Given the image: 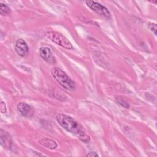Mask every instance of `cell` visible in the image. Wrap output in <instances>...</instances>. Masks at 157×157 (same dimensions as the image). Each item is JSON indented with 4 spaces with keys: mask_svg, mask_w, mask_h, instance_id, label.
<instances>
[{
    "mask_svg": "<svg viewBox=\"0 0 157 157\" xmlns=\"http://www.w3.org/2000/svg\"><path fill=\"white\" fill-rule=\"evenodd\" d=\"M39 142L43 147L51 150L55 149L58 146L56 142L54 140L49 138H42L40 140H39Z\"/></svg>",
    "mask_w": 157,
    "mask_h": 157,
    "instance_id": "obj_9",
    "label": "cell"
},
{
    "mask_svg": "<svg viewBox=\"0 0 157 157\" xmlns=\"http://www.w3.org/2000/svg\"><path fill=\"white\" fill-rule=\"evenodd\" d=\"M56 120L62 128L67 132L77 136L82 142L85 143L90 142V137L83 126L71 117L59 113L56 116Z\"/></svg>",
    "mask_w": 157,
    "mask_h": 157,
    "instance_id": "obj_1",
    "label": "cell"
},
{
    "mask_svg": "<svg viewBox=\"0 0 157 157\" xmlns=\"http://www.w3.org/2000/svg\"><path fill=\"white\" fill-rule=\"evenodd\" d=\"M51 74L57 82L64 89L69 91L75 90V83L61 69L57 67H53L51 69Z\"/></svg>",
    "mask_w": 157,
    "mask_h": 157,
    "instance_id": "obj_2",
    "label": "cell"
},
{
    "mask_svg": "<svg viewBox=\"0 0 157 157\" xmlns=\"http://www.w3.org/2000/svg\"><path fill=\"white\" fill-rule=\"evenodd\" d=\"M0 142L4 148L10 149L12 145V140L10 135L5 130H0Z\"/></svg>",
    "mask_w": 157,
    "mask_h": 157,
    "instance_id": "obj_8",
    "label": "cell"
},
{
    "mask_svg": "<svg viewBox=\"0 0 157 157\" xmlns=\"http://www.w3.org/2000/svg\"><path fill=\"white\" fill-rule=\"evenodd\" d=\"M46 36L53 42L68 50L73 49V46L71 42L61 33L57 31H48Z\"/></svg>",
    "mask_w": 157,
    "mask_h": 157,
    "instance_id": "obj_3",
    "label": "cell"
},
{
    "mask_svg": "<svg viewBox=\"0 0 157 157\" xmlns=\"http://www.w3.org/2000/svg\"><path fill=\"white\" fill-rule=\"evenodd\" d=\"M17 109L21 115L28 118L33 117L34 113L33 107L25 102H19L17 104Z\"/></svg>",
    "mask_w": 157,
    "mask_h": 157,
    "instance_id": "obj_7",
    "label": "cell"
},
{
    "mask_svg": "<svg viewBox=\"0 0 157 157\" xmlns=\"http://www.w3.org/2000/svg\"><path fill=\"white\" fill-rule=\"evenodd\" d=\"M115 100L118 104L121 105V106L125 107V108H129V104L128 102L122 97L121 96H117L115 97Z\"/></svg>",
    "mask_w": 157,
    "mask_h": 157,
    "instance_id": "obj_11",
    "label": "cell"
},
{
    "mask_svg": "<svg viewBox=\"0 0 157 157\" xmlns=\"http://www.w3.org/2000/svg\"><path fill=\"white\" fill-rule=\"evenodd\" d=\"M86 156H90V157H94V156H99L94 151H90L88 153L86 154Z\"/></svg>",
    "mask_w": 157,
    "mask_h": 157,
    "instance_id": "obj_14",
    "label": "cell"
},
{
    "mask_svg": "<svg viewBox=\"0 0 157 157\" xmlns=\"http://www.w3.org/2000/svg\"><path fill=\"white\" fill-rule=\"evenodd\" d=\"M86 4L88 7H90L94 12L98 14L103 16L107 18H110L111 17V14L110 11L104 6L93 1H86Z\"/></svg>",
    "mask_w": 157,
    "mask_h": 157,
    "instance_id": "obj_4",
    "label": "cell"
},
{
    "mask_svg": "<svg viewBox=\"0 0 157 157\" xmlns=\"http://www.w3.org/2000/svg\"><path fill=\"white\" fill-rule=\"evenodd\" d=\"M15 50L21 57H25L29 52V48L26 42L22 39H18L16 41Z\"/></svg>",
    "mask_w": 157,
    "mask_h": 157,
    "instance_id": "obj_5",
    "label": "cell"
},
{
    "mask_svg": "<svg viewBox=\"0 0 157 157\" xmlns=\"http://www.w3.org/2000/svg\"><path fill=\"white\" fill-rule=\"evenodd\" d=\"M1 112L2 113H4L7 112V109H6V104L2 101H1Z\"/></svg>",
    "mask_w": 157,
    "mask_h": 157,
    "instance_id": "obj_13",
    "label": "cell"
},
{
    "mask_svg": "<svg viewBox=\"0 0 157 157\" xmlns=\"http://www.w3.org/2000/svg\"><path fill=\"white\" fill-rule=\"evenodd\" d=\"M39 55L41 58L50 64H53L56 62L55 56H53L50 48L47 47H42L39 48Z\"/></svg>",
    "mask_w": 157,
    "mask_h": 157,
    "instance_id": "obj_6",
    "label": "cell"
},
{
    "mask_svg": "<svg viewBox=\"0 0 157 157\" xmlns=\"http://www.w3.org/2000/svg\"><path fill=\"white\" fill-rule=\"evenodd\" d=\"M148 28L151 31L153 34L156 36V30H157V27H156V24L154 23H149L148 25Z\"/></svg>",
    "mask_w": 157,
    "mask_h": 157,
    "instance_id": "obj_12",
    "label": "cell"
},
{
    "mask_svg": "<svg viewBox=\"0 0 157 157\" xmlns=\"http://www.w3.org/2000/svg\"><path fill=\"white\" fill-rule=\"evenodd\" d=\"M10 12V7L6 4L1 2L0 4V13L2 16L8 15Z\"/></svg>",
    "mask_w": 157,
    "mask_h": 157,
    "instance_id": "obj_10",
    "label": "cell"
}]
</instances>
